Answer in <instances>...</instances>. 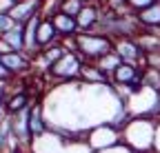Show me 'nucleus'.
<instances>
[{
	"mask_svg": "<svg viewBox=\"0 0 160 153\" xmlns=\"http://www.w3.org/2000/svg\"><path fill=\"white\" fill-rule=\"evenodd\" d=\"M156 120L151 118H129L122 131V142L136 153H151L156 149Z\"/></svg>",
	"mask_w": 160,
	"mask_h": 153,
	"instance_id": "f257e3e1",
	"label": "nucleus"
},
{
	"mask_svg": "<svg viewBox=\"0 0 160 153\" xmlns=\"http://www.w3.org/2000/svg\"><path fill=\"white\" fill-rule=\"evenodd\" d=\"M113 51V40L98 31H80L76 36V53L85 62H98Z\"/></svg>",
	"mask_w": 160,
	"mask_h": 153,
	"instance_id": "f03ea898",
	"label": "nucleus"
},
{
	"mask_svg": "<svg viewBox=\"0 0 160 153\" xmlns=\"http://www.w3.org/2000/svg\"><path fill=\"white\" fill-rule=\"evenodd\" d=\"M120 142H122V131H120V127H116L111 122H100L85 131V144L89 146L91 153L116 146Z\"/></svg>",
	"mask_w": 160,
	"mask_h": 153,
	"instance_id": "7ed1b4c3",
	"label": "nucleus"
},
{
	"mask_svg": "<svg viewBox=\"0 0 160 153\" xmlns=\"http://www.w3.org/2000/svg\"><path fill=\"white\" fill-rule=\"evenodd\" d=\"M82 65H85V60L80 58L78 53L67 51L58 62H53L47 69V75H49V80H53V82H78Z\"/></svg>",
	"mask_w": 160,
	"mask_h": 153,
	"instance_id": "20e7f679",
	"label": "nucleus"
},
{
	"mask_svg": "<svg viewBox=\"0 0 160 153\" xmlns=\"http://www.w3.org/2000/svg\"><path fill=\"white\" fill-rule=\"evenodd\" d=\"M113 51L118 53V58L122 62L142 67L145 53H142V49H140L136 38H118V40H113Z\"/></svg>",
	"mask_w": 160,
	"mask_h": 153,
	"instance_id": "39448f33",
	"label": "nucleus"
},
{
	"mask_svg": "<svg viewBox=\"0 0 160 153\" xmlns=\"http://www.w3.org/2000/svg\"><path fill=\"white\" fill-rule=\"evenodd\" d=\"M0 60H2L5 69L11 73V78H18V75H22L31 69L33 65V58H29V55L25 51H9V53H0Z\"/></svg>",
	"mask_w": 160,
	"mask_h": 153,
	"instance_id": "423d86ee",
	"label": "nucleus"
},
{
	"mask_svg": "<svg viewBox=\"0 0 160 153\" xmlns=\"http://www.w3.org/2000/svg\"><path fill=\"white\" fill-rule=\"evenodd\" d=\"M40 7H42V0H20V2L11 5L9 16L16 20V25H25L31 18L40 16Z\"/></svg>",
	"mask_w": 160,
	"mask_h": 153,
	"instance_id": "0eeeda50",
	"label": "nucleus"
},
{
	"mask_svg": "<svg viewBox=\"0 0 160 153\" xmlns=\"http://www.w3.org/2000/svg\"><path fill=\"white\" fill-rule=\"evenodd\" d=\"M56 42H60V36H58V31H56V27L51 22V18L40 16V22L36 27V45H38V49L42 51V49H47V47H51Z\"/></svg>",
	"mask_w": 160,
	"mask_h": 153,
	"instance_id": "6e6552de",
	"label": "nucleus"
},
{
	"mask_svg": "<svg viewBox=\"0 0 160 153\" xmlns=\"http://www.w3.org/2000/svg\"><path fill=\"white\" fill-rule=\"evenodd\" d=\"M31 104H36V102H31V95H29L27 91H13L11 95H7V98H5L2 111H5V116L11 118V116H18V113L31 109Z\"/></svg>",
	"mask_w": 160,
	"mask_h": 153,
	"instance_id": "1a4fd4ad",
	"label": "nucleus"
},
{
	"mask_svg": "<svg viewBox=\"0 0 160 153\" xmlns=\"http://www.w3.org/2000/svg\"><path fill=\"white\" fill-rule=\"evenodd\" d=\"M29 131H31V142L40 136H45V133L49 131V122L45 118V107L42 102H36L31 104L29 109Z\"/></svg>",
	"mask_w": 160,
	"mask_h": 153,
	"instance_id": "9d476101",
	"label": "nucleus"
},
{
	"mask_svg": "<svg viewBox=\"0 0 160 153\" xmlns=\"http://www.w3.org/2000/svg\"><path fill=\"white\" fill-rule=\"evenodd\" d=\"M100 16H102V7L100 5H85L82 11L76 16V22L80 31H96L98 22H100Z\"/></svg>",
	"mask_w": 160,
	"mask_h": 153,
	"instance_id": "9b49d317",
	"label": "nucleus"
},
{
	"mask_svg": "<svg viewBox=\"0 0 160 153\" xmlns=\"http://www.w3.org/2000/svg\"><path fill=\"white\" fill-rule=\"evenodd\" d=\"M136 20L140 25V31H160V0L151 7L136 13Z\"/></svg>",
	"mask_w": 160,
	"mask_h": 153,
	"instance_id": "f8f14e48",
	"label": "nucleus"
},
{
	"mask_svg": "<svg viewBox=\"0 0 160 153\" xmlns=\"http://www.w3.org/2000/svg\"><path fill=\"white\" fill-rule=\"evenodd\" d=\"M51 22H53V27H56V31H58V36H60V40H62V38H76V36L80 33L76 18H73V16H67V13H62V11L53 13V16H51Z\"/></svg>",
	"mask_w": 160,
	"mask_h": 153,
	"instance_id": "ddd939ff",
	"label": "nucleus"
},
{
	"mask_svg": "<svg viewBox=\"0 0 160 153\" xmlns=\"http://www.w3.org/2000/svg\"><path fill=\"white\" fill-rule=\"evenodd\" d=\"M80 82H85V84H89V87L109 84V75L100 69L96 62H85L82 69H80Z\"/></svg>",
	"mask_w": 160,
	"mask_h": 153,
	"instance_id": "4468645a",
	"label": "nucleus"
},
{
	"mask_svg": "<svg viewBox=\"0 0 160 153\" xmlns=\"http://www.w3.org/2000/svg\"><path fill=\"white\" fill-rule=\"evenodd\" d=\"M0 40L7 42V47L11 51H25V27L16 25L11 31H7L5 36H0Z\"/></svg>",
	"mask_w": 160,
	"mask_h": 153,
	"instance_id": "2eb2a0df",
	"label": "nucleus"
},
{
	"mask_svg": "<svg viewBox=\"0 0 160 153\" xmlns=\"http://www.w3.org/2000/svg\"><path fill=\"white\" fill-rule=\"evenodd\" d=\"M67 53V49L60 45V42H56V45H51V47H47V49H42L38 53V58L45 62V69H49L53 62H58L60 58H62V55Z\"/></svg>",
	"mask_w": 160,
	"mask_h": 153,
	"instance_id": "dca6fc26",
	"label": "nucleus"
},
{
	"mask_svg": "<svg viewBox=\"0 0 160 153\" xmlns=\"http://www.w3.org/2000/svg\"><path fill=\"white\" fill-rule=\"evenodd\" d=\"M142 87L153 91V93H160V71L156 69H142Z\"/></svg>",
	"mask_w": 160,
	"mask_h": 153,
	"instance_id": "f3484780",
	"label": "nucleus"
},
{
	"mask_svg": "<svg viewBox=\"0 0 160 153\" xmlns=\"http://www.w3.org/2000/svg\"><path fill=\"white\" fill-rule=\"evenodd\" d=\"M120 62H122V60L118 58V53H116V51H111V53H107V55H105V58H100L96 65H98V67H100V69H102V71L109 75V78H111V73L120 67Z\"/></svg>",
	"mask_w": 160,
	"mask_h": 153,
	"instance_id": "a211bd4d",
	"label": "nucleus"
},
{
	"mask_svg": "<svg viewBox=\"0 0 160 153\" xmlns=\"http://www.w3.org/2000/svg\"><path fill=\"white\" fill-rule=\"evenodd\" d=\"M82 7H85L82 0H60V11L67 16H73V18L82 11Z\"/></svg>",
	"mask_w": 160,
	"mask_h": 153,
	"instance_id": "6ab92c4d",
	"label": "nucleus"
},
{
	"mask_svg": "<svg viewBox=\"0 0 160 153\" xmlns=\"http://www.w3.org/2000/svg\"><path fill=\"white\" fill-rule=\"evenodd\" d=\"M142 69H156V71H160V49L145 53V58H142Z\"/></svg>",
	"mask_w": 160,
	"mask_h": 153,
	"instance_id": "aec40b11",
	"label": "nucleus"
},
{
	"mask_svg": "<svg viewBox=\"0 0 160 153\" xmlns=\"http://www.w3.org/2000/svg\"><path fill=\"white\" fill-rule=\"evenodd\" d=\"M153 2H158V0H125V5L131 13H138V11H142L147 7H151Z\"/></svg>",
	"mask_w": 160,
	"mask_h": 153,
	"instance_id": "412c9836",
	"label": "nucleus"
},
{
	"mask_svg": "<svg viewBox=\"0 0 160 153\" xmlns=\"http://www.w3.org/2000/svg\"><path fill=\"white\" fill-rule=\"evenodd\" d=\"M13 27H16V20L9 16V11H0V36H5Z\"/></svg>",
	"mask_w": 160,
	"mask_h": 153,
	"instance_id": "4be33fe9",
	"label": "nucleus"
},
{
	"mask_svg": "<svg viewBox=\"0 0 160 153\" xmlns=\"http://www.w3.org/2000/svg\"><path fill=\"white\" fill-rule=\"evenodd\" d=\"M93 153H136L131 146H127L125 142H120L116 146H109V149H102V151H93Z\"/></svg>",
	"mask_w": 160,
	"mask_h": 153,
	"instance_id": "5701e85b",
	"label": "nucleus"
},
{
	"mask_svg": "<svg viewBox=\"0 0 160 153\" xmlns=\"http://www.w3.org/2000/svg\"><path fill=\"white\" fill-rule=\"evenodd\" d=\"M13 78H11V73L5 69V65H2V60H0V84H7V82H11Z\"/></svg>",
	"mask_w": 160,
	"mask_h": 153,
	"instance_id": "b1692460",
	"label": "nucleus"
},
{
	"mask_svg": "<svg viewBox=\"0 0 160 153\" xmlns=\"http://www.w3.org/2000/svg\"><path fill=\"white\" fill-rule=\"evenodd\" d=\"M85 5H100V7H105V2L107 0H82Z\"/></svg>",
	"mask_w": 160,
	"mask_h": 153,
	"instance_id": "393cba45",
	"label": "nucleus"
},
{
	"mask_svg": "<svg viewBox=\"0 0 160 153\" xmlns=\"http://www.w3.org/2000/svg\"><path fill=\"white\" fill-rule=\"evenodd\" d=\"M156 149H160V124L156 127Z\"/></svg>",
	"mask_w": 160,
	"mask_h": 153,
	"instance_id": "a878e982",
	"label": "nucleus"
},
{
	"mask_svg": "<svg viewBox=\"0 0 160 153\" xmlns=\"http://www.w3.org/2000/svg\"><path fill=\"white\" fill-rule=\"evenodd\" d=\"M9 2H11V5H16V2H20V0H9Z\"/></svg>",
	"mask_w": 160,
	"mask_h": 153,
	"instance_id": "bb28decb",
	"label": "nucleus"
},
{
	"mask_svg": "<svg viewBox=\"0 0 160 153\" xmlns=\"http://www.w3.org/2000/svg\"><path fill=\"white\" fill-rule=\"evenodd\" d=\"M122 2H125V0H122Z\"/></svg>",
	"mask_w": 160,
	"mask_h": 153,
	"instance_id": "cd10ccee",
	"label": "nucleus"
}]
</instances>
